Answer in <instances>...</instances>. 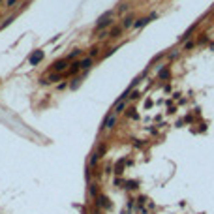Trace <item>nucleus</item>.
Instances as JSON below:
<instances>
[{
    "instance_id": "nucleus-19",
    "label": "nucleus",
    "mask_w": 214,
    "mask_h": 214,
    "mask_svg": "<svg viewBox=\"0 0 214 214\" xmlns=\"http://www.w3.org/2000/svg\"><path fill=\"white\" fill-rule=\"evenodd\" d=\"M191 47H194V41H186V43H184V49H186V51H190Z\"/></svg>"
},
{
    "instance_id": "nucleus-2",
    "label": "nucleus",
    "mask_w": 214,
    "mask_h": 214,
    "mask_svg": "<svg viewBox=\"0 0 214 214\" xmlns=\"http://www.w3.org/2000/svg\"><path fill=\"white\" fill-rule=\"evenodd\" d=\"M156 17H158L156 13H152L150 17H141V19H137V21L133 23V28H143L145 25H149V23H150L152 19H156Z\"/></svg>"
},
{
    "instance_id": "nucleus-20",
    "label": "nucleus",
    "mask_w": 214,
    "mask_h": 214,
    "mask_svg": "<svg viewBox=\"0 0 214 214\" xmlns=\"http://www.w3.org/2000/svg\"><path fill=\"white\" fill-rule=\"evenodd\" d=\"M15 2H17V0H6V6L11 8V6H15Z\"/></svg>"
},
{
    "instance_id": "nucleus-22",
    "label": "nucleus",
    "mask_w": 214,
    "mask_h": 214,
    "mask_svg": "<svg viewBox=\"0 0 214 214\" xmlns=\"http://www.w3.org/2000/svg\"><path fill=\"white\" fill-rule=\"evenodd\" d=\"M128 188H137V182H135V180H132V182H128Z\"/></svg>"
},
{
    "instance_id": "nucleus-11",
    "label": "nucleus",
    "mask_w": 214,
    "mask_h": 214,
    "mask_svg": "<svg viewBox=\"0 0 214 214\" xmlns=\"http://www.w3.org/2000/svg\"><path fill=\"white\" fill-rule=\"evenodd\" d=\"M79 54H81V49H73V51H72L70 54L66 56V58H68V60H75V58H77Z\"/></svg>"
},
{
    "instance_id": "nucleus-13",
    "label": "nucleus",
    "mask_w": 214,
    "mask_h": 214,
    "mask_svg": "<svg viewBox=\"0 0 214 214\" xmlns=\"http://www.w3.org/2000/svg\"><path fill=\"white\" fill-rule=\"evenodd\" d=\"M60 79V73H53L51 77H47V83H54V81H58Z\"/></svg>"
},
{
    "instance_id": "nucleus-23",
    "label": "nucleus",
    "mask_w": 214,
    "mask_h": 214,
    "mask_svg": "<svg viewBox=\"0 0 214 214\" xmlns=\"http://www.w3.org/2000/svg\"><path fill=\"white\" fill-rule=\"evenodd\" d=\"M107 36H109L107 32H100V36H98V38H100V40H103V38H107Z\"/></svg>"
},
{
    "instance_id": "nucleus-10",
    "label": "nucleus",
    "mask_w": 214,
    "mask_h": 214,
    "mask_svg": "<svg viewBox=\"0 0 214 214\" xmlns=\"http://www.w3.org/2000/svg\"><path fill=\"white\" fill-rule=\"evenodd\" d=\"M133 15H128V17H124V23H122V28H130V26H133Z\"/></svg>"
},
{
    "instance_id": "nucleus-21",
    "label": "nucleus",
    "mask_w": 214,
    "mask_h": 214,
    "mask_svg": "<svg viewBox=\"0 0 214 214\" xmlns=\"http://www.w3.org/2000/svg\"><path fill=\"white\" fill-rule=\"evenodd\" d=\"M11 21H13V17H9V19H6V21L2 23V28H4V26H8V25H9V23H11Z\"/></svg>"
},
{
    "instance_id": "nucleus-17",
    "label": "nucleus",
    "mask_w": 214,
    "mask_h": 214,
    "mask_svg": "<svg viewBox=\"0 0 214 214\" xmlns=\"http://www.w3.org/2000/svg\"><path fill=\"white\" fill-rule=\"evenodd\" d=\"M128 8H130L128 4H120V6H118V13H126V11H128Z\"/></svg>"
},
{
    "instance_id": "nucleus-8",
    "label": "nucleus",
    "mask_w": 214,
    "mask_h": 214,
    "mask_svg": "<svg viewBox=\"0 0 214 214\" xmlns=\"http://www.w3.org/2000/svg\"><path fill=\"white\" fill-rule=\"evenodd\" d=\"M92 58H90V56H86V58H83L81 60V70H90V66H92Z\"/></svg>"
},
{
    "instance_id": "nucleus-4",
    "label": "nucleus",
    "mask_w": 214,
    "mask_h": 214,
    "mask_svg": "<svg viewBox=\"0 0 214 214\" xmlns=\"http://www.w3.org/2000/svg\"><path fill=\"white\" fill-rule=\"evenodd\" d=\"M115 124H117V115H115V113H111V115L105 118V122H103V128L111 130V128H115Z\"/></svg>"
},
{
    "instance_id": "nucleus-14",
    "label": "nucleus",
    "mask_w": 214,
    "mask_h": 214,
    "mask_svg": "<svg viewBox=\"0 0 214 214\" xmlns=\"http://www.w3.org/2000/svg\"><path fill=\"white\" fill-rule=\"evenodd\" d=\"M122 167H124V160H120V162L117 163V167H115V173H118V175H120V173H122Z\"/></svg>"
},
{
    "instance_id": "nucleus-9",
    "label": "nucleus",
    "mask_w": 214,
    "mask_h": 214,
    "mask_svg": "<svg viewBox=\"0 0 214 214\" xmlns=\"http://www.w3.org/2000/svg\"><path fill=\"white\" fill-rule=\"evenodd\" d=\"M120 32H122V26H113L111 32H109V36H111L113 40H117V38L120 36Z\"/></svg>"
},
{
    "instance_id": "nucleus-12",
    "label": "nucleus",
    "mask_w": 214,
    "mask_h": 214,
    "mask_svg": "<svg viewBox=\"0 0 214 214\" xmlns=\"http://www.w3.org/2000/svg\"><path fill=\"white\" fill-rule=\"evenodd\" d=\"M158 75H160V79H169V70H167V68H163V70H160V73H158Z\"/></svg>"
},
{
    "instance_id": "nucleus-25",
    "label": "nucleus",
    "mask_w": 214,
    "mask_h": 214,
    "mask_svg": "<svg viewBox=\"0 0 214 214\" xmlns=\"http://www.w3.org/2000/svg\"><path fill=\"white\" fill-rule=\"evenodd\" d=\"M0 4H2V0H0Z\"/></svg>"
},
{
    "instance_id": "nucleus-5",
    "label": "nucleus",
    "mask_w": 214,
    "mask_h": 214,
    "mask_svg": "<svg viewBox=\"0 0 214 214\" xmlns=\"http://www.w3.org/2000/svg\"><path fill=\"white\" fill-rule=\"evenodd\" d=\"M79 72H81V60H79V62H72V66L68 68V75H77Z\"/></svg>"
},
{
    "instance_id": "nucleus-3",
    "label": "nucleus",
    "mask_w": 214,
    "mask_h": 214,
    "mask_svg": "<svg viewBox=\"0 0 214 214\" xmlns=\"http://www.w3.org/2000/svg\"><path fill=\"white\" fill-rule=\"evenodd\" d=\"M43 60V51L41 49H38V51H34L32 54H30V58H28V62L32 64V66H36V64H40Z\"/></svg>"
},
{
    "instance_id": "nucleus-16",
    "label": "nucleus",
    "mask_w": 214,
    "mask_h": 214,
    "mask_svg": "<svg viewBox=\"0 0 214 214\" xmlns=\"http://www.w3.org/2000/svg\"><path fill=\"white\" fill-rule=\"evenodd\" d=\"M98 53H100V47H92V49H90V53H88V56H90V58H94Z\"/></svg>"
},
{
    "instance_id": "nucleus-24",
    "label": "nucleus",
    "mask_w": 214,
    "mask_h": 214,
    "mask_svg": "<svg viewBox=\"0 0 214 214\" xmlns=\"http://www.w3.org/2000/svg\"><path fill=\"white\" fill-rule=\"evenodd\" d=\"M130 98H132V100H137V98H139V92H132Z\"/></svg>"
},
{
    "instance_id": "nucleus-18",
    "label": "nucleus",
    "mask_w": 214,
    "mask_h": 214,
    "mask_svg": "<svg viewBox=\"0 0 214 214\" xmlns=\"http://www.w3.org/2000/svg\"><path fill=\"white\" fill-rule=\"evenodd\" d=\"M128 117H132V118H139V115L135 113V109H128Z\"/></svg>"
},
{
    "instance_id": "nucleus-6",
    "label": "nucleus",
    "mask_w": 214,
    "mask_h": 214,
    "mask_svg": "<svg viewBox=\"0 0 214 214\" xmlns=\"http://www.w3.org/2000/svg\"><path fill=\"white\" fill-rule=\"evenodd\" d=\"M111 23H113V17H111V19H100V21L96 23V30H103V28H107Z\"/></svg>"
},
{
    "instance_id": "nucleus-15",
    "label": "nucleus",
    "mask_w": 214,
    "mask_h": 214,
    "mask_svg": "<svg viewBox=\"0 0 214 214\" xmlns=\"http://www.w3.org/2000/svg\"><path fill=\"white\" fill-rule=\"evenodd\" d=\"M81 81H83V77H75V79H73V83H72V88H77L79 85H81Z\"/></svg>"
},
{
    "instance_id": "nucleus-1",
    "label": "nucleus",
    "mask_w": 214,
    "mask_h": 214,
    "mask_svg": "<svg viewBox=\"0 0 214 214\" xmlns=\"http://www.w3.org/2000/svg\"><path fill=\"white\" fill-rule=\"evenodd\" d=\"M70 64V60L68 58H60V60H56L54 64H53V68H51V72H54V73H62L64 70H66V66Z\"/></svg>"
},
{
    "instance_id": "nucleus-7",
    "label": "nucleus",
    "mask_w": 214,
    "mask_h": 214,
    "mask_svg": "<svg viewBox=\"0 0 214 214\" xmlns=\"http://www.w3.org/2000/svg\"><path fill=\"white\" fill-rule=\"evenodd\" d=\"M124 109H126V101H124V100H118L117 103H115V109H113V113H115V115H118V113H122Z\"/></svg>"
}]
</instances>
